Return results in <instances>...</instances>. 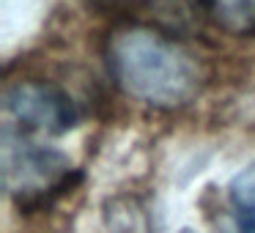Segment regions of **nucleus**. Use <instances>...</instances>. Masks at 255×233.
Listing matches in <instances>:
<instances>
[{
  "label": "nucleus",
  "mask_w": 255,
  "mask_h": 233,
  "mask_svg": "<svg viewBox=\"0 0 255 233\" xmlns=\"http://www.w3.org/2000/svg\"><path fill=\"white\" fill-rule=\"evenodd\" d=\"M184 233H189V231H184Z\"/></svg>",
  "instance_id": "nucleus-9"
},
{
  "label": "nucleus",
  "mask_w": 255,
  "mask_h": 233,
  "mask_svg": "<svg viewBox=\"0 0 255 233\" xmlns=\"http://www.w3.org/2000/svg\"><path fill=\"white\" fill-rule=\"evenodd\" d=\"M148 8L170 33H195L211 17V0H148Z\"/></svg>",
  "instance_id": "nucleus-4"
},
{
  "label": "nucleus",
  "mask_w": 255,
  "mask_h": 233,
  "mask_svg": "<svg viewBox=\"0 0 255 233\" xmlns=\"http://www.w3.org/2000/svg\"><path fill=\"white\" fill-rule=\"evenodd\" d=\"M107 63L124 94L165 110L192 102L203 85L192 52L143 25H127L110 36Z\"/></svg>",
  "instance_id": "nucleus-1"
},
{
  "label": "nucleus",
  "mask_w": 255,
  "mask_h": 233,
  "mask_svg": "<svg viewBox=\"0 0 255 233\" xmlns=\"http://www.w3.org/2000/svg\"><path fill=\"white\" fill-rule=\"evenodd\" d=\"M231 211L228 231L231 233H255V162L244 167L231 181Z\"/></svg>",
  "instance_id": "nucleus-5"
},
{
  "label": "nucleus",
  "mask_w": 255,
  "mask_h": 233,
  "mask_svg": "<svg viewBox=\"0 0 255 233\" xmlns=\"http://www.w3.org/2000/svg\"><path fill=\"white\" fill-rule=\"evenodd\" d=\"M94 3H102V6H129V3H137V0H94Z\"/></svg>",
  "instance_id": "nucleus-8"
},
{
  "label": "nucleus",
  "mask_w": 255,
  "mask_h": 233,
  "mask_svg": "<svg viewBox=\"0 0 255 233\" xmlns=\"http://www.w3.org/2000/svg\"><path fill=\"white\" fill-rule=\"evenodd\" d=\"M3 178L11 198L19 206L41 203L50 192L63 189L69 178V162L58 151L39 148L22 137L3 134Z\"/></svg>",
  "instance_id": "nucleus-2"
},
{
  "label": "nucleus",
  "mask_w": 255,
  "mask_h": 233,
  "mask_svg": "<svg viewBox=\"0 0 255 233\" xmlns=\"http://www.w3.org/2000/svg\"><path fill=\"white\" fill-rule=\"evenodd\" d=\"M6 110L25 129L44 134H63L77 123L72 99L58 85L41 80H19L6 88Z\"/></svg>",
  "instance_id": "nucleus-3"
},
{
  "label": "nucleus",
  "mask_w": 255,
  "mask_h": 233,
  "mask_svg": "<svg viewBox=\"0 0 255 233\" xmlns=\"http://www.w3.org/2000/svg\"><path fill=\"white\" fill-rule=\"evenodd\" d=\"M105 220L113 233H148V217H145V211L129 198L110 200L107 211H105Z\"/></svg>",
  "instance_id": "nucleus-7"
},
{
  "label": "nucleus",
  "mask_w": 255,
  "mask_h": 233,
  "mask_svg": "<svg viewBox=\"0 0 255 233\" xmlns=\"http://www.w3.org/2000/svg\"><path fill=\"white\" fill-rule=\"evenodd\" d=\"M211 19L225 33L255 36V0H211Z\"/></svg>",
  "instance_id": "nucleus-6"
}]
</instances>
